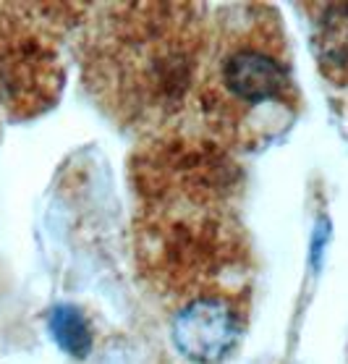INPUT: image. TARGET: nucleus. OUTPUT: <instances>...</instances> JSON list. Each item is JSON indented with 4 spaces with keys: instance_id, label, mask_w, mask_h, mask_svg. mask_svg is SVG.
I'll return each mask as SVG.
<instances>
[{
    "instance_id": "nucleus-1",
    "label": "nucleus",
    "mask_w": 348,
    "mask_h": 364,
    "mask_svg": "<svg viewBox=\"0 0 348 364\" xmlns=\"http://www.w3.org/2000/svg\"><path fill=\"white\" fill-rule=\"evenodd\" d=\"M194 3L99 6L82 42L84 82L94 102L134 129L173 116L194 92L207 21Z\"/></svg>"
},
{
    "instance_id": "nucleus-2",
    "label": "nucleus",
    "mask_w": 348,
    "mask_h": 364,
    "mask_svg": "<svg viewBox=\"0 0 348 364\" xmlns=\"http://www.w3.org/2000/svg\"><path fill=\"white\" fill-rule=\"evenodd\" d=\"M194 102L212 141L257 149L288 132L301 110L281 16L262 3L228 6L207 26Z\"/></svg>"
},
{
    "instance_id": "nucleus-3",
    "label": "nucleus",
    "mask_w": 348,
    "mask_h": 364,
    "mask_svg": "<svg viewBox=\"0 0 348 364\" xmlns=\"http://www.w3.org/2000/svg\"><path fill=\"white\" fill-rule=\"evenodd\" d=\"M320 16H315V48L322 74L335 84H348V6L309 3Z\"/></svg>"
},
{
    "instance_id": "nucleus-4",
    "label": "nucleus",
    "mask_w": 348,
    "mask_h": 364,
    "mask_svg": "<svg viewBox=\"0 0 348 364\" xmlns=\"http://www.w3.org/2000/svg\"><path fill=\"white\" fill-rule=\"evenodd\" d=\"M50 331L71 356H87L92 351V325L76 306H55L50 312Z\"/></svg>"
}]
</instances>
